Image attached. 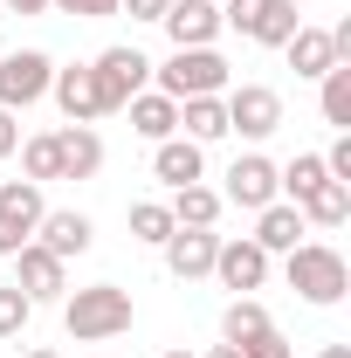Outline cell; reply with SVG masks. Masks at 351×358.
<instances>
[{"label": "cell", "mask_w": 351, "mask_h": 358, "mask_svg": "<svg viewBox=\"0 0 351 358\" xmlns=\"http://www.w3.org/2000/svg\"><path fill=\"white\" fill-rule=\"evenodd\" d=\"M28 317H35V303H28L14 282H0V338H21V331H28Z\"/></svg>", "instance_id": "obj_28"}, {"label": "cell", "mask_w": 351, "mask_h": 358, "mask_svg": "<svg viewBox=\"0 0 351 358\" xmlns=\"http://www.w3.org/2000/svg\"><path fill=\"white\" fill-rule=\"evenodd\" d=\"M296 214H303V227H345L351 221V186L345 179H317L303 200H289Z\"/></svg>", "instance_id": "obj_18"}, {"label": "cell", "mask_w": 351, "mask_h": 358, "mask_svg": "<svg viewBox=\"0 0 351 358\" xmlns=\"http://www.w3.org/2000/svg\"><path fill=\"white\" fill-rule=\"evenodd\" d=\"M28 358H62V352H48V345H35V352H28Z\"/></svg>", "instance_id": "obj_37"}, {"label": "cell", "mask_w": 351, "mask_h": 358, "mask_svg": "<svg viewBox=\"0 0 351 358\" xmlns=\"http://www.w3.org/2000/svg\"><path fill=\"white\" fill-rule=\"evenodd\" d=\"M21 166H28V179H35V186H48V179H62V166H55V131L28 138V145H21Z\"/></svg>", "instance_id": "obj_27"}, {"label": "cell", "mask_w": 351, "mask_h": 358, "mask_svg": "<svg viewBox=\"0 0 351 358\" xmlns=\"http://www.w3.org/2000/svg\"><path fill=\"white\" fill-rule=\"evenodd\" d=\"M220 110H227V131H241V138L282 131V96H275L268 83H241L234 96H220Z\"/></svg>", "instance_id": "obj_8"}, {"label": "cell", "mask_w": 351, "mask_h": 358, "mask_svg": "<svg viewBox=\"0 0 351 358\" xmlns=\"http://www.w3.org/2000/svg\"><path fill=\"white\" fill-rule=\"evenodd\" d=\"M303 234H310V227H303V214H296L289 200H268L262 214H255V234H248V241H255L262 255H289Z\"/></svg>", "instance_id": "obj_16"}, {"label": "cell", "mask_w": 351, "mask_h": 358, "mask_svg": "<svg viewBox=\"0 0 351 358\" xmlns=\"http://www.w3.org/2000/svg\"><path fill=\"white\" fill-rule=\"evenodd\" d=\"M35 241H42L48 255H83L89 241H96V227H89V214H76V207H55V214H42V227H35Z\"/></svg>", "instance_id": "obj_17"}, {"label": "cell", "mask_w": 351, "mask_h": 358, "mask_svg": "<svg viewBox=\"0 0 351 358\" xmlns=\"http://www.w3.org/2000/svg\"><path fill=\"white\" fill-rule=\"evenodd\" d=\"M262 7L268 0H220V28H241V35H248V28L262 21Z\"/></svg>", "instance_id": "obj_29"}, {"label": "cell", "mask_w": 351, "mask_h": 358, "mask_svg": "<svg viewBox=\"0 0 351 358\" xmlns=\"http://www.w3.org/2000/svg\"><path fill=\"white\" fill-rule=\"evenodd\" d=\"M131 289H117V282H89L76 296H62V331L76 338V345H103V338H124L131 331Z\"/></svg>", "instance_id": "obj_1"}, {"label": "cell", "mask_w": 351, "mask_h": 358, "mask_svg": "<svg viewBox=\"0 0 351 358\" xmlns=\"http://www.w3.org/2000/svg\"><path fill=\"white\" fill-rule=\"evenodd\" d=\"M117 7H131V21H166L173 0H117Z\"/></svg>", "instance_id": "obj_32"}, {"label": "cell", "mask_w": 351, "mask_h": 358, "mask_svg": "<svg viewBox=\"0 0 351 358\" xmlns=\"http://www.w3.org/2000/svg\"><path fill=\"white\" fill-rule=\"evenodd\" d=\"M289 69L296 76H324V69H338V48H331V28H296L289 35Z\"/></svg>", "instance_id": "obj_20"}, {"label": "cell", "mask_w": 351, "mask_h": 358, "mask_svg": "<svg viewBox=\"0 0 351 358\" xmlns=\"http://www.w3.org/2000/svg\"><path fill=\"white\" fill-rule=\"evenodd\" d=\"M214 275H220V289L248 296V289H262V282H268V255L255 248V241H220V255H214Z\"/></svg>", "instance_id": "obj_13"}, {"label": "cell", "mask_w": 351, "mask_h": 358, "mask_svg": "<svg viewBox=\"0 0 351 358\" xmlns=\"http://www.w3.org/2000/svg\"><path fill=\"white\" fill-rule=\"evenodd\" d=\"M282 275H289V289H296L303 303H317V310L345 303V289H351V268H345V255H338L331 241H296Z\"/></svg>", "instance_id": "obj_2"}, {"label": "cell", "mask_w": 351, "mask_h": 358, "mask_svg": "<svg viewBox=\"0 0 351 358\" xmlns=\"http://www.w3.org/2000/svg\"><path fill=\"white\" fill-rule=\"evenodd\" d=\"M262 331H268V310L255 296H234V303L220 310V338H227V345H248V338H262Z\"/></svg>", "instance_id": "obj_24"}, {"label": "cell", "mask_w": 351, "mask_h": 358, "mask_svg": "<svg viewBox=\"0 0 351 358\" xmlns=\"http://www.w3.org/2000/svg\"><path fill=\"white\" fill-rule=\"evenodd\" d=\"M241 358H289V338H282V331L268 324L262 338H248V345H241Z\"/></svg>", "instance_id": "obj_31"}, {"label": "cell", "mask_w": 351, "mask_h": 358, "mask_svg": "<svg viewBox=\"0 0 351 358\" xmlns=\"http://www.w3.org/2000/svg\"><path fill=\"white\" fill-rule=\"evenodd\" d=\"M317 83H324V96H317V103H324V124H338V131H351V62H338V69H324Z\"/></svg>", "instance_id": "obj_25"}, {"label": "cell", "mask_w": 351, "mask_h": 358, "mask_svg": "<svg viewBox=\"0 0 351 358\" xmlns=\"http://www.w3.org/2000/svg\"><path fill=\"white\" fill-rule=\"evenodd\" d=\"M7 14H48V0H0Z\"/></svg>", "instance_id": "obj_34"}, {"label": "cell", "mask_w": 351, "mask_h": 358, "mask_svg": "<svg viewBox=\"0 0 351 358\" xmlns=\"http://www.w3.org/2000/svg\"><path fill=\"white\" fill-rule=\"evenodd\" d=\"M275 193H282V186H275V166H268L262 152H241V159L227 166V186H220V200H227V207H248V214H262Z\"/></svg>", "instance_id": "obj_9"}, {"label": "cell", "mask_w": 351, "mask_h": 358, "mask_svg": "<svg viewBox=\"0 0 351 358\" xmlns=\"http://www.w3.org/2000/svg\"><path fill=\"white\" fill-rule=\"evenodd\" d=\"M48 200L35 179H0V255H14V248H28L35 241V227H42Z\"/></svg>", "instance_id": "obj_4"}, {"label": "cell", "mask_w": 351, "mask_h": 358, "mask_svg": "<svg viewBox=\"0 0 351 358\" xmlns=\"http://www.w3.org/2000/svg\"><path fill=\"white\" fill-rule=\"evenodd\" d=\"M55 14H76V21H110L117 14V0H48Z\"/></svg>", "instance_id": "obj_30"}, {"label": "cell", "mask_w": 351, "mask_h": 358, "mask_svg": "<svg viewBox=\"0 0 351 358\" xmlns=\"http://www.w3.org/2000/svg\"><path fill=\"white\" fill-rule=\"evenodd\" d=\"M89 76H96V96H103V117L110 110H124L138 90H145V76H152V62L138 55V48H103L96 62H89Z\"/></svg>", "instance_id": "obj_7"}, {"label": "cell", "mask_w": 351, "mask_h": 358, "mask_svg": "<svg viewBox=\"0 0 351 358\" xmlns=\"http://www.w3.org/2000/svg\"><path fill=\"white\" fill-rule=\"evenodd\" d=\"M152 76H159V96L186 103V96H220L227 90V62H220L214 48H173V62L152 69Z\"/></svg>", "instance_id": "obj_3"}, {"label": "cell", "mask_w": 351, "mask_h": 358, "mask_svg": "<svg viewBox=\"0 0 351 358\" xmlns=\"http://www.w3.org/2000/svg\"><path fill=\"white\" fill-rule=\"evenodd\" d=\"M207 358H241V345H214V352H207Z\"/></svg>", "instance_id": "obj_36"}, {"label": "cell", "mask_w": 351, "mask_h": 358, "mask_svg": "<svg viewBox=\"0 0 351 358\" xmlns=\"http://www.w3.org/2000/svg\"><path fill=\"white\" fill-rule=\"evenodd\" d=\"M303 28V14H296V0H268L262 7V21L248 28V42H262V48H282L289 35Z\"/></svg>", "instance_id": "obj_23"}, {"label": "cell", "mask_w": 351, "mask_h": 358, "mask_svg": "<svg viewBox=\"0 0 351 358\" xmlns=\"http://www.w3.org/2000/svg\"><path fill=\"white\" fill-rule=\"evenodd\" d=\"M7 262H14V289H21L28 303H62V296H69V262H62V255H48L42 241L14 248Z\"/></svg>", "instance_id": "obj_6"}, {"label": "cell", "mask_w": 351, "mask_h": 358, "mask_svg": "<svg viewBox=\"0 0 351 358\" xmlns=\"http://www.w3.org/2000/svg\"><path fill=\"white\" fill-rule=\"evenodd\" d=\"M159 28L173 35V48H214V35H220V7H214V0H173Z\"/></svg>", "instance_id": "obj_12"}, {"label": "cell", "mask_w": 351, "mask_h": 358, "mask_svg": "<svg viewBox=\"0 0 351 358\" xmlns=\"http://www.w3.org/2000/svg\"><path fill=\"white\" fill-rule=\"evenodd\" d=\"M124 110H131V131H138V138H152V145L179 131V103H173V96H159V90H138Z\"/></svg>", "instance_id": "obj_19"}, {"label": "cell", "mask_w": 351, "mask_h": 358, "mask_svg": "<svg viewBox=\"0 0 351 358\" xmlns=\"http://www.w3.org/2000/svg\"><path fill=\"white\" fill-rule=\"evenodd\" d=\"M166 234H173V207H166V200H138L131 207V241H152V248H159Z\"/></svg>", "instance_id": "obj_26"}, {"label": "cell", "mask_w": 351, "mask_h": 358, "mask_svg": "<svg viewBox=\"0 0 351 358\" xmlns=\"http://www.w3.org/2000/svg\"><path fill=\"white\" fill-rule=\"evenodd\" d=\"M159 248H166V268H173L179 282H193V275H214L220 234H214V227H173Z\"/></svg>", "instance_id": "obj_10"}, {"label": "cell", "mask_w": 351, "mask_h": 358, "mask_svg": "<svg viewBox=\"0 0 351 358\" xmlns=\"http://www.w3.org/2000/svg\"><path fill=\"white\" fill-rule=\"evenodd\" d=\"M48 96L62 103V117H69V124H96V117H103V96H96V76H89V62H69V69H55Z\"/></svg>", "instance_id": "obj_11"}, {"label": "cell", "mask_w": 351, "mask_h": 358, "mask_svg": "<svg viewBox=\"0 0 351 358\" xmlns=\"http://www.w3.org/2000/svg\"><path fill=\"white\" fill-rule=\"evenodd\" d=\"M179 131L193 138V145L227 138V110H220V96H186V103H179Z\"/></svg>", "instance_id": "obj_21"}, {"label": "cell", "mask_w": 351, "mask_h": 358, "mask_svg": "<svg viewBox=\"0 0 351 358\" xmlns=\"http://www.w3.org/2000/svg\"><path fill=\"white\" fill-rule=\"evenodd\" d=\"M317 358H351V345H324V352H317Z\"/></svg>", "instance_id": "obj_35"}, {"label": "cell", "mask_w": 351, "mask_h": 358, "mask_svg": "<svg viewBox=\"0 0 351 358\" xmlns=\"http://www.w3.org/2000/svg\"><path fill=\"white\" fill-rule=\"evenodd\" d=\"M48 83H55V62H48L42 48H14V55H0V110H28V103H42Z\"/></svg>", "instance_id": "obj_5"}, {"label": "cell", "mask_w": 351, "mask_h": 358, "mask_svg": "<svg viewBox=\"0 0 351 358\" xmlns=\"http://www.w3.org/2000/svg\"><path fill=\"white\" fill-rule=\"evenodd\" d=\"M7 152H21V124H14V110H0V159Z\"/></svg>", "instance_id": "obj_33"}, {"label": "cell", "mask_w": 351, "mask_h": 358, "mask_svg": "<svg viewBox=\"0 0 351 358\" xmlns=\"http://www.w3.org/2000/svg\"><path fill=\"white\" fill-rule=\"evenodd\" d=\"M166 207H173V227H214L227 200H220L214 186H179V193L166 200Z\"/></svg>", "instance_id": "obj_22"}, {"label": "cell", "mask_w": 351, "mask_h": 358, "mask_svg": "<svg viewBox=\"0 0 351 358\" xmlns=\"http://www.w3.org/2000/svg\"><path fill=\"white\" fill-rule=\"evenodd\" d=\"M55 166H62V179H96L103 173V138L89 124H62L55 131Z\"/></svg>", "instance_id": "obj_15"}, {"label": "cell", "mask_w": 351, "mask_h": 358, "mask_svg": "<svg viewBox=\"0 0 351 358\" xmlns=\"http://www.w3.org/2000/svg\"><path fill=\"white\" fill-rule=\"evenodd\" d=\"M200 173H207V152L193 145V138H159L152 145V179H166V186H200Z\"/></svg>", "instance_id": "obj_14"}, {"label": "cell", "mask_w": 351, "mask_h": 358, "mask_svg": "<svg viewBox=\"0 0 351 358\" xmlns=\"http://www.w3.org/2000/svg\"><path fill=\"white\" fill-rule=\"evenodd\" d=\"M159 358H193V352H159Z\"/></svg>", "instance_id": "obj_38"}, {"label": "cell", "mask_w": 351, "mask_h": 358, "mask_svg": "<svg viewBox=\"0 0 351 358\" xmlns=\"http://www.w3.org/2000/svg\"><path fill=\"white\" fill-rule=\"evenodd\" d=\"M214 7H220V0H214Z\"/></svg>", "instance_id": "obj_39"}]
</instances>
